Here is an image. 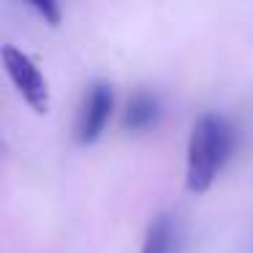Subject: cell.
<instances>
[{"label":"cell","instance_id":"obj_1","mask_svg":"<svg viewBox=\"0 0 253 253\" xmlns=\"http://www.w3.org/2000/svg\"><path fill=\"white\" fill-rule=\"evenodd\" d=\"M237 131L220 112H204L196 117L185 150V188L204 193L234 155Z\"/></svg>","mask_w":253,"mask_h":253},{"label":"cell","instance_id":"obj_2","mask_svg":"<svg viewBox=\"0 0 253 253\" xmlns=\"http://www.w3.org/2000/svg\"><path fill=\"white\" fill-rule=\"evenodd\" d=\"M115 109V87L106 79H95L87 84L74 120V139L79 144H93L104 133L106 123Z\"/></svg>","mask_w":253,"mask_h":253},{"label":"cell","instance_id":"obj_3","mask_svg":"<svg viewBox=\"0 0 253 253\" xmlns=\"http://www.w3.org/2000/svg\"><path fill=\"white\" fill-rule=\"evenodd\" d=\"M3 57V68H6L8 79L14 82L17 93L28 101V106L39 115L49 112V84H46L44 74L39 71V66L33 63V57L25 55L17 46H3L0 49Z\"/></svg>","mask_w":253,"mask_h":253},{"label":"cell","instance_id":"obj_4","mask_svg":"<svg viewBox=\"0 0 253 253\" xmlns=\"http://www.w3.org/2000/svg\"><path fill=\"white\" fill-rule=\"evenodd\" d=\"M182 240H185L182 218L174 210H161L150 218L139 253H182Z\"/></svg>","mask_w":253,"mask_h":253},{"label":"cell","instance_id":"obj_5","mask_svg":"<svg viewBox=\"0 0 253 253\" xmlns=\"http://www.w3.org/2000/svg\"><path fill=\"white\" fill-rule=\"evenodd\" d=\"M161 117V101L150 90H136L131 98L126 101L123 109V128L133 133H142L147 128H153Z\"/></svg>","mask_w":253,"mask_h":253},{"label":"cell","instance_id":"obj_6","mask_svg":"<svg viewBox=\"0 0 253 253\" xmlns=\"http://www.w3.org/2000/svg\"><path fill=\"white\" fill-rule=\"evenodd\" d=\"M30 8H33L39 17H44V22H49V25L60 22V6H57V3H52V0H33V3H30Z\"/></svg>","mask_w":253,"mask_h":253}]
</instances>
